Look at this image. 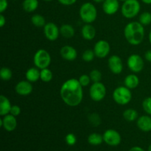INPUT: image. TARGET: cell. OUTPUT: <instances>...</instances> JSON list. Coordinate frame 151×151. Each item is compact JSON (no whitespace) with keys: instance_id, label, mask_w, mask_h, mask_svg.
<instances>
[{"instance_id":"1","label":"cell","mask_w":151,"mask_h":151,"mask_svg":"<svg viewBox=\"0 0 151 151\" xmlns=\"http://www.w3.org/2000/svg\"><path fill=\"white\" fill-rule=\"evenodd\" d=\"M60 95L63 103L70 107L79 106L83 97V86L78 79L70 78L62 84Z\"/></svg>"},{"instance_id":"2","label":"cell","mask_w":151,"mask_h":151,"mask_svg":"<svg viewBox=\"0 0 151 151\" xmlns=\"http://www.w3.org/2000/svg\"><path fill=\"white\" fill-rule=\"evenodd\" d=\"M124 36L131 45H139L145 38L144 26L139 22H130L124 29Z\"/></svg>"},{"instance_id":"3","label":"cell","mask_w":151,"mask_h":151,"mask_svg":"<svg viewBox=\"0 0 151 151\" xmlns=\"http://www.w3.org/2000/svg\"><path fill=\"white\" fill-rule=\"evenodd\" d=\"M79 15L81 20L84 23L91 24L97 19V8L92 3L85 2L80 7Z\"/></svg>"},{"instance_id":"4","label":"cell","mask_w":151,"mask_h":151,"mask_svg":"<svg viewBox=\"0 0 151 151\" xmlns=\"http://www.w3.org/2000/svg\"><path fill=\"white\" fill-rule=\"evenodd\" d=\"M141 5L138 0H126L121 7V13L125 18L134 19L139 14Z\"/></svg>"},{"instance_id":"5","label":"cell","mask_w":151,"mask_h":151,"mask_svg":"<svg viewBox=\"0 0 151 151\" xmlns=\"http://www.w3.org/2000/svg\"><path fill=\"white\" fill-rule=\"evenodd\" d=\"M112 97L115 103L120 106H124L131 102L132 94L131 89L126 86H119L114 89Z\"/></svg>"},{"instance_id":"6","label":"cell","mask_w":151,"mask_h":151,"mask_svg":"<svg viewBox=\"0 0 151 151\" xmlns=\"http://www.w3.org/2000/svg\"><path fill=\"white\" fill-rule=\"evenodd\" d=\"M51 55L44 49H40L35 52L33 56V63L39 69L48 68L51 63Z\"/></svg>"},{"instance_id":"7","label":"cell","mask_w":151,"mask_h":151,"mask_svg":"<svg viewBox=\"0 0 151 151\" xmlns=\"http://www.w3.org/2000/svg\"><path fill=\"white\" fill-rule=\"evenodd\" d=\"M89 95L94 102H100L106 97V88L101 82L93 83L89 88Z\"/></svg>"},{"instance_id":"8","label":"cell","mask_w":151,"mask_h":151,"mask_svg":"<svg viewBox=\"0 0 151 151\" xmlns=\"http://www.w3.org/2000/svg\"><path fill=\"white\" fill-rule=\"evenodd\" d=\"M128 67L131 72L139 73L142 72L144 68L145 63L142 58L138 54H132L128 58L127 60Z\"/></svg>"},{"instance_id":"9","label":"cell","mask_w":151,"mask_h":151,"mask_svg":"<svg viewBox=\"0 0 151 151\" xmlns=\"http://www.w3.org/2000/svg\"><path fill=\"white\" fill-rule=\"evenodd\" d=\"M93 50H94L96 57L101 59L105 58L110 53V44L105 40H100L96 42Z\"/></svg>"},{"instance_id":"10","label":"cell","mask_w":151,"mask_h":151,"mask_svg":"<svg viewBox=\"0 0 151 151\" xmlns=\"http://www.w3.org/2000/svg\"><path fill=\"white\" fill-rule=\"evenodd\" d=\"M103 141L110 146H117L121 142V136L118 131L114 129H108L103 135Z\"/></svg>"},{"instance_id":"11","label":"cell","mask_w":151,"mask_h":151,"mask_svg":"<svg viewBox=\"0 0 151 151\" xmlns=\"http://www.w3.org/2000/svg\"><path fill=\"white\" fill-rule=\"evenodd\" d=\"M44 34L46 38L50 41H55L60 35V28L53 22H49L44 27Z\"/></svg>"},{"instance_id":"12","label":"cell","mask_w":151,"mask_h":151,"mask_svg":"<svg viewBox=\"0 0 151 151\" xmlns=\"http://www.w3.org/2000/svg\"><path fill=\"white\" fill-rule=\"evenodd\" d=\"M108 66L111 72L115 75H119L123 70V63L120 57L116 55H111L108 60Z\"/></svg>"},{"instance_id":"13","label":"cell","mask_w":151,"mask_h":151,"mask_svg":"<svg viewBox=\"0 0 151 151\" xmlns=\"http://www.w3.org/2000/svg\"><path fill=\"white\" fill-rule=\"evenodd\" d=\"M17 125L16 116H13L10 114L4 116L2 119H1L0 120V126L2 127L5 131H8V132L14 131L17 127Z\"/></svg>"},{"instance_id":"14","label":"cell","mask_w":151,"mask_h":151,"mask_svg":"<svg viewBox=\"0 0 151 151\" xmlns=\"http://www.w3.org/2000/svg\"><path fill=\"white\" fill-rule=\"evenodd\" d=\"M32 83L28 81H21L15 86V91L19 95L27 96L32 93Z\"/></svg>"},{"instance_id":"15","label":"cell","mask_w":151,"mask_h":151,"mask_svg":"<svg viewBox=\"0 0 151 151\" xmlns=\"http://www.w3.org/2000/svg\"><path fill=\"white\" fill-rule=\"evenodd\" d=\"M60 54L64 60L68 61H73L77 58L78 52L75 47L69 45H65L60 49Z\"/></svg>"},{"instance_id":"16","label":"cell","mask_w":151,"mask_h":151,"mask_svg":"<svg viewBox=\"0 0 151 151\" xmlns=\"http://www.w3.org/2000/svg\"><path fill=\"white\" fill-rule=\"evenodd\" d=\"M103 10L106 14L114 15L119 10V0H105L103 2Z\"/></svg>"},{"instance_id":"17","label":"cell","mask_w":151,"mask_h":151,"mask_svg":"<svg viewBox=\"0 0 151 151\" xmlns=\"http://www.w3.org/2000/svg\"><path fill=\"white\" fill-rule=\"evenodd\" d=\"M137 125L139 129L144 132L151 131V116L150 115H143L137 119Z\"/></svg>"},{"instance_id":"18","label":"cell","mask_w":151,"mask_h":151,"mask_svg":"<svg viewBox=\"0 0 151 151\" xmlns=\"http://www.w3.org/2000/svg\"><path fill=\"white\" fill-rule=\"evenodd\" d=\"M81 35L85 40L91 41L96 36L95 28L91 24H86L81 29Z\"/></svg>"},{"instance_id":"19","label":"cell","mask_w":151,"mask_h":151,"mask_svg":"<svg viewBox=\"0 0 151 151\" xmlns=\"http://www.w3.org/2000/svg\"><path fill=\"white\" fill-rule=\"evenodd\" d=\"M11 107L12 105L9 99L4 95L0 96V115L4 116L9 114Z\"/></svg>"},{"instance_id":"20","label":"cell","mask_w":151,"mask_h":151,"mask_svg":"<svg viewBox=\"0 0 151 151\" xmlns=\"http://www.w3.org/2000/svg\"><path fill=\"white\" fill-rule=\"evenodd\" d=\"M40 74H41V70L35 66V67L29 68L27 70L25 77L27 81H29L30 83H35L40 79Z\"/></svg>"},{"instance_id":"21","label":"cell","mask_w":151,"mask_h":151,"mask_svg":"<svg viewBox=\"0 0 151 151\" xmlns=\"http://www.w3.org/2000/svg\"><path fill=\"white\" fill-rule=\"evenodd\" d=\"M124 84H125V86L130 88L131 90L134 89L139 84V79L137 75H134V74H131L125 77V80H124Z\"/></svg>"},{"instance_id":"22","label":"cell","mask_w":151,"mask_h":151,"mask_svg":"<svg viewBox=\"0 0 151 151\" xmlns=\"http://www.w3.org/2000/svg\"><path fill=\"white\" fill-rule=\"evenodd\" d=\"M75 31L73 27L68 24H63L60 27V34L66 38H71L75 35Z\"/></svg>"},{"instance_id":"23","label":"cell","mask_w":151,"mask_h":151,"mask_svg":"<svg viewBox=\"0 0 151 151\" xmlns=\"http://www.w3.org/2000/svg\"><path fill=\"white\" fill-rule=\"evenodd\" d=\"M38 0H24L22 7L27 13H32L38 7Z\"/></svg>"},{"instance_id":"24","label":"cell","mask_w":151,"mask_h":151,"mask_svg":"<svg viewBox=\"0 0 151 151\" xmlns=\"http://www.w3.org/2000/svg\"><path fill=\"white\" fill-rule=\"evenodd\" d=\"M122 116L124 119L128 122H134L139 118V114L135 109H128L124 111Z\"/></svg>"},{"instance_id":"25","label":"cell","mask_w":151,"mask_h":151,"mask_svg":"<svg viewBox=\"0 0 151 151\" xmlns=\"http://www.w3.org/2000/svg\"><path fill=\"white\" fill-rule=\"evenodd\" d=\"M103 137L97 133H92L88 137V142L94 146L100 145L103 143Z\"/></svg>"},{"instance_id":"26","label":"cell","mask_w":151,"mask_h":151,"mask_svg":"<svg viewBox=\"0 0 151 151\" xmlns=\"http://www.w3.org/2000/svg\"><path fill=\"white\" fill-rule=\"evenodd\" d=\"M31 22L36 27H44L46 25L45 18L40 14H35L31 17Z\"/></svg>"},{"instance_id":"27","label":"cell","mask_w":151,"mask_h":151,"mask_svg":"<svg viewBox=\"0 0 151 151\" xmlns=\"http://www.w3.org/2000/svg\"><path fill=\"white\" fill-rule=\"evenodd\" d=\"M53 74L50 69L48 68L41 69V74H40V79L44 83H49L52 80Z\"/></svg>"},{"instance_id":"28","label":"cell","mask_w":151,"mask_h":151,"mask_svg":"<svg viewBox=\"0 0 151 151\" xmlns=\"http://www.w3.org/2000/svg\"><path fill=\"white\" fill-rule=\"evenodd\" d=\"M88 120L92 126L97 127L101 124V118L97 113H91L88 115Z\"/></svg>"},{"instance_id":"29","label":"cell","mask_w":151,"mask_h":151,"mask_svg":"<svg viewBox=\"0 0 151 151\" xmlns=\"http://www.w3.org/2000/svg\"><path fill=\"white\" fill-rule=\"evenodd\" d=\"M0 77L2 81H8L13 77V72H12L11 69L8 67H2L0 70Z\"/></svg>"},{"instance_id":"30","label":"cell","mask_w":151,"mask_h":151,"mask_svg":"<svg viewBox=\"0 0 151 151\" xmlns=\"http://www.w3.org/2000/svg\"><path fill=\"white\" fill-rule=\"evenodd\" d=\"M139 22L143 25H149L151 24V13L150 12H143L139 15Z\"/></svg>"},{"instance_id":"31","label":"cell","mask_w":151,"mask_h":151,"mask_svg":"<svg viewBox=\"0 0 151 151\" xmlns=\"http://www.w3.org/2000/svg\"><path fill=\"white\" fill-rule=\"evenodd\" d=\"M89 77L93 83L100 82L102 79V73L98 69H93L90 72Z\"/></svg>"},{"instance_id":"32","label":"cell","mask_w":151,"mask_h":151,"mask_svg":"<svg viewBox=\"0 0 151 151\" xmlns=\"http://www.w3.org/2000/svg\"><path fill=\"white\" fill-rule=\"evenodd\" d=\"M95 57L94 50H86L83 52L82 55V59L85 62H91L94 60Z\"/></svg>"},{"instance_id":"33","label":"cell","mask_w":151,"mask_h":151,"mask_svg":"<svg viewBox=\"0 0 151 151\" xmlns=\"http://www.w3.org/2000/svg\"><path fill=\"white\" fill-rule=\"evenodd\" d=\"M142 108L145 113L151 116V97L144 99L142 102Z\"/></svg>"},{"instance_id":"34","label":"cell","mask_w":151,"mask_h":151,"mask_svg":"<svg viewBox=\"0 0 151 151\" xmlns=\"http://www.w3.org/2000/svg\"><path fill=\"white\" fill-rule=\"evenodd\" d=\"M78 81H79L80 83H81V85L83 87L88 86L89 85L90 82L91 81L89 75H86V74L81 75V76L79 78V79H78Z\"/></svg>"},{"instance_id":"35","label":"cell","mask_w":151,"mask_h":151,"mask_svg":"<svg viewBox=\"0 0 151 151\" xmlns=\"http://www.w3.org/2000/svg\"><path fill=\"white\" fill-rule=\"evenodd\" d=\"M66 144L69 146H73L77 142V137L74 134H68L65 137Z\"/></svg>"},{"instance_id":"36","label":"cell","mask_w":151,"mask_h":151,"mask_svg":"<svg viewBox=\"0 0 151 151\" xmlns=\"http://www.w3.org/2000/svg\"><path fill=\"white\" fill-rule=\"evenodd\" d=\"M10 114L15 116H18L21 114V108L17 105H13L10 109Z\"/></svg>"},{"instance_id":"37","label":"cell","mask_w":151,"mask_h":151,"mask_svg":"<svg viewBox=\"0 0 151 151\" xmlns=\"http://www.w3.org/2000/svg\"><path fill=\"white\" fill-rule=\"evenodd\" d=\"M8 7L7 0H0V13H3Z\"/></svg>"},{"instance_id":"38","label":"cell","mask_w":151,"mask_h":151,"mask_svg":"<svg viewBox=\"0 0 151 151\" xmlns=\"http://www.w3.org/2000/svg\"><path fill=\"white\" fill-rule=\"evenodd\" d=\"M59 2L65 6H70L75 4L77 0H58Z\"/></svg>"},{"instance_id":"39","label":"cell","mask_w":151,"mask_h":151,"mask_svg":"<svg viewBox=\"0 0 151 151\" xmlns=\"http://www.w3.org/2000/svg\"><path fill=\"white\" fill-rule=\"evenodd\" d=\"M6 24V18L2 13H0V27H3Z\"/></svg>"},{"instance_id":"40","label":"cell","mask_w":151,"mask_h":151,"mask_svg":"<svg viewBox=\"0 0 151 151\" xmlns=\"http://www.w3.org/2000/svg\"><path fill=\"white\" fill-rule=\"evenodd\" d=\"M145 58L147 61L151 62V50L146 51V52L145 53Z\"/></svg>"},{"instance_id":"41","label":"cell","mask_w":151,"mask_h":151,"mask_svg":"<svg viewBox=\"0 0 151 151\" xmlns=\"http://www.w3.org/2000/svg\"><path fill=\"white\" fill-rule=\"evenodd\" d=\"M128 151H145L143 148L142 147H138V146H136V147H131Z\"/></svg>"},{"instance_id":"42","label":"cell","mask_w":151,"mask_h":151,"mask_svg":"<svg viewBox=\"0 0 151 151\" xmlns=\"http://www.w3.org/2000/svg\"><path fill=\"white\" fill-rule=\"evenodd\" d=\"M141 1L146 4H151V0H141Z\"/></svg>"},{"instance_id":"43","label":"cell","mask_w":151,"mask_h":151,"mask_svg":"<svg viewBox=\"0 0 151 151\" xmlns=\"http://www.w3.org/2000/svg\"><path fill=\"white\" fill-rule=\"evenodd\" d=\"M94 2H97V3H100V2H103L105 0H93Z\"/></svg>"},{"instance_id":"44","label":"cell","mask_w":151,"mask_h":151,"mask_svg":"<svg viewBox=\"0 0 151 151\" xmlns=\"http://www.w3.org/2000/svg\"><path fill=\"white\" fill-rule=\"evenodd\" d=\"M148 38H149V41H150V44H151V29L150 31V32H149V35H148Z\"/></svg>"},{"instance_id":"45","label":"cell","mask_w":151,"mask_h":151,"mask_svg":"<svg viewBox=\"0 0 151 151\" xmlns=\"http://www.w3.org/2000/svg\"><path fill=\"white\" fill-rule=\"evenodd\" d=\"M147 151H151V145L148 147V149H147Z\"/></svg>"},{"instance_id":"46","label":"cell","mask_w":151,"mask_h":151,"mask_svg":"<svg viewBox=\"0 0 151 151\" xmlns=\"http://www.w3.org/2000/svg\"><path fill=\"white\" fill-rule=\"evenodd\" d=\"M44 1H52V0H44Z\"/></svg>"},{"instance_id":"47","label":"cell","mask_w":151,"mask_h":151,"mask_svg":"<svg viewBox=\"0 0 151 151\" xmlns=\"http://www.w3.org/2000/svg\"><path fill=\"white\" fill-rule=\"evenodd\" d=\"M119 1H123V2H124V1H126V0H119Z\"/></svg>"}]
</instances>
